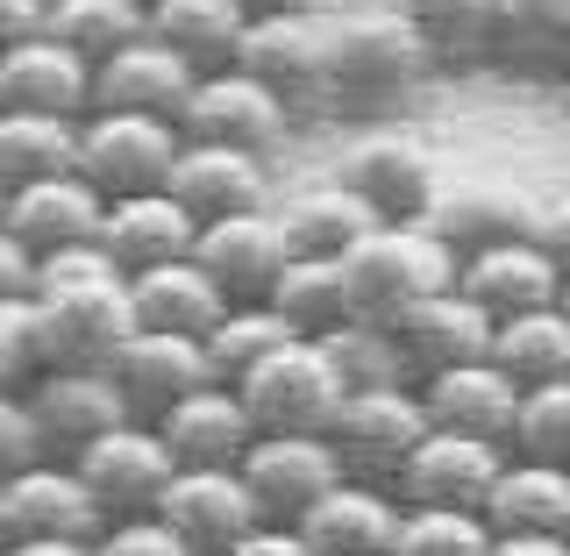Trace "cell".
Here are the masks:
<instances>
[{
	"instance_id": "obj_1",
	"label": "cell",
	"mask_w": 570,
	"mask_h": 556,
	"mask_svg": "<svg viewBox=\"0 0 570 556\" xmlns=\"http://www.w3.org/2000/svg\"><path fill=\"white\" fill-rule=\"evenodd\" d=\"M36 379L43 371H107L115 350L136 335L129 279L115 272V257L94 250H65V257L36 264V300L22 308Z\"/></svg>"
},
{
	"instance_id": "obj_2",
	"label": "cell",
	"mask_w": 570,
	"mask_h": 556,
	"mask_svg": "<svg viewBox=\"0 0 570 556\" xmlns=\"http://www.w3.org/2000/svg\"><path fill=\"white\" fill-rule=\"evenodd\" d=\"M328 29H335V71H328V107L335 115H392V107L435 71L428 43L392 8L335 14Z\"/></svg>"
},
{
	"instance_id": "obj_3",
	"label": "cell",
	"mask_w": 570,
	"mask_h": 556,
	"mask_svg": "<svg viewBox=\"0 0 570 556\" xmlns=\"http://www.w3.org/2000/svg\"><path fill=\"white\" fill-rule=\"evenodd\" d=\"M343 272H350V308H356V321H379V329H392L406 308L450 293L463 264L435 236H428L421 222H406V228H371V236L343 257Z\"/></svg>"
},
{
	"instance_id": "obj_4",
	"label": "cell",
	"mask_w": 570,
	"mask_h": 556,
	"mask_svg": "<svg viewBox=\"0 0 570 556\" xmlns=\"http://www.w3.org/2000/svg\"><path fill=\"white\" fill-rule=\"evenodd\" d=\"M435 436V421H428L421 407V386H379V392H350L343 414H335L328 442L335 457H343V478L356 486H400V471L414 464V450Z\"/></svg>"
},
{
	"instance_id": "obj_5",
	"label": "cell",
	"mask_w": 570,
	"mask_h": 556,
	"mask_svg": "<svg viewBox=\"0 0 570 556\" xmlns=\"http://www.w3.org/2000/svg\"><path fill=\"white\" fill-rule=\"evenodd\" d=\"M335 14H278V22H249L243 29V58L236 71L264 86L272 100H285V115H335L328 107V71H335Z\"/></svg>"
},
{
	"instance_id": "obj_6",
	"label": "cell",
	"mask_w": 570,
	"mask_h": 556,
	"mask_svg": "<svg viewBox=\"0 0 570 556\" xmlns=\"http://www.w3.org/2000/svg\"><path fill=\"white\" fill-rule=\"evenodd\" d=\"M186 157V136L178 121L157 115H94L79 129V178L115 201H142V193H171V172Z\"/></svg>"
},
{
	"instance_id": "obj_7",
	"label": "cell",
	"mask_w": 570,
	"mask_h": 556,
	"mask_svg": "<svg viewBox=\"0 0 570 556\" xmlns=\"http://www.w3.org/2000/svg\"><path fill=\"white\" fill-rule=\"evenodd\" d=\"M257 436H328L343 414L350 386L335 379V364L321 357V343H285L278 357H264L257 371L236 386Z\"/></svg>"
},
{
	"instance_id": "obj_8",
	"label": "cell",
	"mask_w": 570,
	"mask_h": 556,
	"mask_svg": "<svg viewBox=\"0 0 570 556\" xmlns=\"http://www.w3.org/2000/svg\"><path fill=\"white\" fill-rule=\"evenodd\" d=\"M100 535H107V514L86 492L79 464L43 457L0 486V543H100Z\"/></svg>"
},
{
	"instance_id": "obj_9",
	"label": "cell",
	"mask_w": 570,
	"mask_h": 556,
	"mask_svg": "<svg viewBox=\"0 0 570 556\" xmlns=\"http://www.w3.org/2000/svg\"><path fill=\"white\" fill-rule=\"evenodd\" d=\"M343 186L379 214L385 228H406V222H421V214L435 207L442 165H435V150H428L421 136L371 129V136H356V150L343 157Z\"/></svg>"
},
{
	"instance_id": "obj_10",
	"label": "cell",
	"mask_w": 570,
	"mask_h": 556,
	"mask_svg": "<svg viewBox=\"0 0 570 556\" xmlns=\"http://www.w3.org/2000/svg\"><path fill=\"white\" fill-rule=\"evenodd\" d=\"M71 464H79L86 492L100 499L107 528H115V521H157V507H165V492H171V478H178L165 436H157V428H142V421L100 436L94 450L71 457Z\"/></svg>"
},
{
	"instance_id": "obj_11",
	"label": "cell",
	"mask_w": 570,
	"mask_h": 556,
	"mask_svg": "<svg viewBox=\"0 0 570 556\" xmlns=\"http://www.w3.org/2000/svg\"><path fill=\"white\" fill-rule=\"evenodd\" d=\"M107 379H115L121 407H129V421L157 428V421L171 414V407H186L193 392H207V386H214V364H207V343H193V335L136 329L129 343L115 350Z\"/></svg>"
},
{
	"instance_id": "obj_12",
	"label": "cell",
	"mask_w": 570,
	"mask_h": 556,
	"mask_svg": "<svg viewBox=\"0 0 570 556\" xmlns=\"http://www.w3.org/2000/svg\"><path fill=\"white\" fill-rule=\"evenodd\" d=\"M178 136L207 143V150H243V157H272L285 136H293V115L285 100H272L249 71H214V79L193 86L186 115H178Z\"/></svg>"
},
{
	"instance_id": "obj_13",
	"label": "cell",
	"mask_w": 570,
	"mask_h": 556,
	"mask_svg": "<svg viewBox=\"0 0 570 556\" xmlns=\"http://www.w3.org/2000/svg\"><path fill=\"white\" fill-rule=\"evenodd\" d=\"M534 207L542 201H528L507 178H442V193H435V207L421 214V228L463 264V257H478V250L534 236Z\"/></svg>"
},
{
	"instance_id": "obj_14",
	"label": "cell",
	"mask_w": 570,
	"mask_h": 556,
	"mask_svg": "<svg viewBox=\"0 0 570 556\" xmlns=\"http://www.w3.org/2000/svg\"><path fill=\"white\" fill-rule=\"evenodd\" d=\"M243 486L264 521L299 528V514L314 499H328L343 486V457H335L328 436H257V450L243 457Z\"/></svg>"
},
{
	"instance_id": "obj_15",
	"label": "cell",
	"mask_w": 570,
	"mask_h": 556,
	"mask_svg": "<svg viewBox=\"0 0 570 556\" xmlns=\"http://www.w3.org/2000/svg\"><path fill=\"white\" fill-rule=\"evenodd\" d=\"M193 264L228 293V308H272V285L285 279L293 250H285L278 214H236V222H207L200 228Z\"/></svg>"
},
{
	"instance_id": "obj_16",
	"label": "cell",
	"mask_w": 570,
	"mask_h": 556,
	"mask_svg": "<svg viewBox=\"0 0 570 556\" xmlns=\"http://www.w3.org/2000/svg\"><path fill=\"white\" fill-rule=\"evenodd\" d=\"M492 329L499 321L478 308L463 285H450V293L421 300V308H406L400 321H392V343H400V364L406 379H442V371L456 364H478V357H492Z\"/></svg>"
},
{
	"instance_id": "obj_17",
	"label": "cell",
	"mask_w": 570,
	"mask_h": 556,
	"mask_svg": "<svg viewBox=\"0 0 570 556\" xmlns=\"http://www.w3.org/2000/svg\"><path fill=\"white\" fill-rule=\"evenodd\" d=\"M499 471H507V450L499 442H471V436H450V428H435V436L414 450V464L400 471V486L392 499L400 507H450V514H485V499L499 486Z\"/></svg>"
},
{
	"instance_id": "obj_18",
	"label": "cell",
	"mask_w": 570,
	"mask_h": 556,
	"mask_svg": "<svg viewBox=\"0 0 570 556\" xmlns=\"http://www.w3.org/2000/svg\"><path fill=\"white\" fill-rule=\"evenodd\" d=\"M29 414L43 428V450L50 457H86L100 436H115V428H129V407H121V392L107 371H43V379L29 386Z\"/></svg>"
},
{
	"instance_id": "obj_19",
	"label": "cell",
	"mask_w": 570,
	"mask_h": 556,
	"mask_svg": "<svg viewBox=\"0 0 570 556\" xmlns=\"http://www.w3.org/2000/svg\"><path fill=\"white\" fill-rule=\"evenodd\" d=\"M157 521L193 556H228L249 528H264V514H257V499H249L243 471H178L165 507H157Z\"/></svg>"
},
{
	"instance_id": "obj_20",
	"label": "cell",
	"mask_w": 570,
	"mask_h": 556,
	"mask_svg": "<svg viewBox=\"0 0 570 556\" xmlns=\"http://www.w3.org/2000/svg\"><path fill=\"white\" fill-rule=\"evenodd\" d=\"M157 436H165L178 471H243V457L257 450V421H249L236 386L193 392L186 407H171V414L157 421Z\"/></svg>"
},
{
	"instance_id": "obj_21",
	"label": "cell",
	"mask_w": 570,
	"mask_h": 556,
	"mask_svg": "<svg viewBox=\"0 0 570 556\" xmlns=\"http://www.w3.org/2000/svg\"><path fill=\"white\" fill-rule=\"evenodd\" d=\"M100 222H107V201L86 186L79 172L8 193V236L22 243L36 264H43V257H65V250H94L100 243Z\"/></svg>"
},
{
	"instance_id": "obj_22",
	"label": "cell",
	"mask_w": 570,
	"mask_h": 556,
	"mask_svg": "<svg viewBox=\"0 0 570 556\" xmlns=\"http://www.w3.org/2000/svg\"><path fill=\"white\" fill-rule=\"evenodd\" d=\"M421 407H428V421L450 428V436L499 442V450H507L513 421H521V386H513L492 357H478V364H456V371H442V379H421Z\"/></svg>"
},
{
	"instance_id": "obj_23",
	"label": "cell",
	"mask_w": 570,
	"mask_h": 556,
	"mask_svg": "<svg viewBox=\"0 0 570 556\" xmlns=\"http://www.w3.org/2000/svg\"><path fill=\"white\" fill-rule=\"evenodd\" d=\"M171 201L193 214V222H236V214H272V172L264 157H243V150H207V143H186L171 172Z\"/></svg>"
},
{
	"instance_id": "obj_24",
	"label": "cell",
	"mask_w": 570,
	"mask_h": 556,
	"mask_svg": "<svg viewBox=\"0 0 570 556\" xmlns=\"http://www.w3.org/2000/svg\"><path fill=\"white\" fill-rule=\"evenodd\" d=\"M0 115H58L94 121V65H79L65 43H22L0 58Z\"/></svg>"
},
{
	"instance_id": "obj_25",
	"label": "cell",
	"mask_w": 570,
	"mask_h": 556,
	"mask_svg": "<svg viewBox=\"0 0 570 556\" xmlns=\"http://www.w3.org/2000/svg\"><path fill=\"white\" fill-rule=\"evenodd\" d=\"M456 285L492 321H513V314H534V308H557V300H563V264L549 257L534 236H521V243H499V250L463 257Z\"/></svg>"
},
{
	"instance_id": "obj_26",
	"label": "cell",
	"mask_w": 570,
	"mask_h": 556,
	"mask_svg": "<svg viewBox=\"0 0 570 556\" xmlns=\"http://www.w3.org/2000/svg\"><path fill=\"white\" fill-rule=\"evenodd\" d=\"M200 86V71L186 58H171L165 43H136L121 58H107L94 71V115H157V121H178Z\"/></svg>"
},
{
	"instance_id": "obj_27",
	"label": "cell",
	"mask_w": 570,
	"mask_h": 556,
	"mask_svg": "<svg viewBox=\"0 0 570 556\" xmlns=\"http://www.w3.org/2000/svg\"><path fill=\"white\" fill-rule=\"evenodd\" d=\"M400 499H392L385 486H356V478H343L328 499H314L307 514H299V543H307L314 556H392V543H400Z\"/></svg>"
},
{
	"instance_id": "obj_28",
	"label": "cell",
	"mask_w": 570,
	"mask_h": 556,
	"mask_svg": "<svg viewBox=\"0 0 570 556\" xmlns=\"http://www.w3.org/2000/svg\"><path fill=\"white\" fill-rule=\"evenodd\" d=\"M200 243V222L171 201V193H142V201H115L100 222V250L115 257L121 279L157 272V264H186Z\"/></svg>"
},
{
	"instance_id": "obj_29",
	"label": "cell",
	"mask_w": 570,
	"mask_h": 556,
	"mask_svg": "<svg viewBox=\"0 0 570 556\" xmlns=\"http://www.w3.org/2000/svg\"><path fill=\"white\" fill-rule=\"evenodd\" d=\"M272 214H278L285 250H293V257H328V264H343L350 250L371 236V228H385L379 214H371V207L343 186V178H321V186L285 193Z\"/></svg>"
},
{
	"instance_id": "obj_30",
	"label": "cell",
	"mask_w": 570,
	"mask_h": 556,
	"mask_svg": "<svg viewBox=\"0 0 570 556\" xmlns=\"http://www.w3.org/2000/svg\"><path fill=\"white\" fill-rule=\"evenodd\" d=\"M129 308H136V329H157V335H193L207 343L228 314V293L214 285L200 264H157V272H136L129 279Z\"/></svg>"
},
{
	"instance_id": "obj_31",
	"label": "cell",
	"mask_w": 570,
	"mask_h": 556,
	"mask_svg": "<svg viewBox=\"0 0 570 556\" xmlns=\"http://www.w3.org/2000/svg\"><path fill=\"white\" fill-rule=\"evenodd\" d=\"M249 14L236 0H150V43H165L171 58H186L200 79L236 71Z\"/></svg>"
},
{
	"instance_id": "obj_32",
	"label": "cell",
	"mask_w": 570,
	"mask_h": 556,
	"mask_svg": "<svg viewBox=\"0 0 570 556\" xmlns=\"http://www.w3.org/2000/svg\"><path fill=\"white\" fill-rule=\"evenodd\" d=\"M492 65L528 79H570V0H499Z\"/></svg>"
},
{
	"instance_id": "obj_33",
	"label": "cell",
	"mask_w": 570,
	"mask_h": 556,
	"mask_svg": "<svg viewBox=\"0 0 570 556\" xmlns=\"http://www.w3.org/2000/svg\"><path fill=\"white\" fill-rule=\"evenodd\" d=\"M485 521L492 535H570V471L507 457V471L485 499Z\"/></svg>"
},
{
	"instance_id": "obj_34",
	"label": "cell",
	"mask_w": 570,
	"mask_h": 556,
	"mask_svg": "<svg viewBox=\"0 0 570 556\" xmlns=\"http://www.w3.org/2000/svg\"><path fill=\"white\" fill-rule=\"evenodd\" d=\"M406 29L428 43L435 71H471L492 65V22H499V0H392Z\"/></svg>"
},
{
	"instance_id": "obj_35",
	"label": "cell",
	"mask_w": 570,
	"mask_h": 556,
	"mask_svg": "<svg viewBox=\"0 0 570 556\" xmlns=\"http://www.w3.org/2000/svg\"><path fill=\"white\" fill-rule=\"evenodd\" d=\"M50 43H65L79 65H107L121 50L150 43V0H50Z\"/></svg>"
},
{
	"instance_id": "obj_36",
	"label": "cell",
	"mask_w": 570,
	"mask_h": 556,
	"mask_svg": "<svg viewBox=\"0 0 570 556\" xmlns=\"http://www.w3.org/2000/svg\"><path fill=\"white\" fill-rule=\"evenodd\" d=\"M79 129L86 121L58 115H0V186L22 193L43 178H71L79 172Z\"/></svg>"
},
{
	"instance_id": "obj_37",
	"label": "cell",
	"mask_w": 570,
	"mask_h": 556,
	"mask_svg": "<svg viewBox=\"0 0 570 556\" xmlns=\"http://www.w3.org/2000/svg\"><path fill=\"white\" fill-rule=\"evenodd\" d=\"M492 364L507 371L521 392L570 379V314L563 308H534V314L499 321L492 329Z\"/></svg>"
},
{
	"instance_id": "obj_38",
	"label": "cell",
	"mask_w": 570,
	"mask_h": 556,
	"mask_svg": "<svg viewBox=\"0 0 570 556\" xmlns=\"http://www.w3.org/2000/svg\"><path fill=\"white\" fill-rule=\"evenodd\" d=\"M272 308L285 314V329L307 335V343H321L328 329H343V321H356L350 308V272L328 257H293L285 264V279L272 285Z\"/></svg>"
},
{
	"instance_id": "obj_39",
	"label": "cell",
	"mask_w": 570,
	"mask_h": 556,
	"mask_svg": "<svg viewBox=\"0 0 570 556\" xmlns=\"http://www.w3.org/2000/svg\"><path fill=\"white\" fill-rule=\"evenodd\" d=\"M285 343H307V335L285 329L278 308H228L222 329L207 335V364H214V386H243L264 357H278Z\"/></svg>"
},
{
	"instance_id": "obj_40",
	"label": "cell",
	"mask_w": 570,
	"mask_h": 556,
	"mask_svg": "<svg viewBox=\"0 0 570 556\" xmlns=\"http://www.w3.org/2000/svg\"><path fill=\"white\" fill-rule=\"evenodd\" d=\"M321 357L335 364V379L350 392H379V386H414L400 364V343H392V329L379 321H343V329L321 335Z\"/></svg>"
},
{
	"instance_id": "obj_41",
	"label": "cell",
	"mask_w": 570,
	"mask_h": 556,
	"mask_svg": "<svg viewBox=\"0 0 570 556\" xmlns=\"http://www.w3.org/2000/svg\"><path fill=\"white\" fill-rule=\"evenodd\" d=\"M492 521L485 514H450V507H406L392 556H492Z\"/></svg>"
},
{
	"instance_id": "obj_42",
	"label": "cell",
	"mask_w": 570,
	"mask_h": 556,
	"mask_svg": "<svg viewBox=\"0 0 570 556\" xmlns=\"http://www.w3.org/2000/svg\"><path fill=\"white\" fill-rule=\"evenodd\" d=\"M507 457H528V464H563V471H570V379L521 392V421H513Z\"/></svg>"
},
{
	"instance_id": "obj_43",
	"label": "cell",
	"mask_w": 570,
	"mask_h": 556,
	"mask_svg": "<svg viewBox=\"0 0 570 556\" xmlns=\"http://www.w3.org/2000/svg\"><path fill=\"white\" fill-rule=\"evenodd\" d=\"M43 428L29 414V392H0V486L8 478H22L29 464H43Z\"/></svg>"
},
{
	"instance_id": "obj_44",
	"label": "cell",
	"mask_w": 570,
	"mask_h": 556,
	"mask_svg": "<svg viewBox=\"0 0 570 556\" xmlns=\"http://www.w3.org/2000/svg\"><path fill=\"white\" fill-rule=\"evenodd\" d=\"M94 556H193V549L178 543L165 521H115L94 543Z\"/></svg>"
},
{
	"instance_id": "obj_45",
	"label": "cell",
	"mask_w": 570,
	"mask_h": 556,
	"mask_svg": "<svg viewBox=\"0 0 570 556\" xmlns=\"http://www.w3.org/2000/svg\"><path fill=\"white\" fill-rule=\"evenodd\" d=\"M29 386H36V357H29L22 308H0V392H29Z\"/></svg>"
},
{
	"instance_id": "obj_46",
	"label": "cell",
	"mask_w": 570,
	"mask_h": 556,
	"mask_svg": "<svg viewBox=\"0 0 570 556\" xmlns=\"http://www.w3.org/2000/svg\"><path fill=\"white\" fill-rule=\"evenodd\" d=\"M50 29V0H0V58L22 43H43Z\"/></svg>"
},
{
	"instance_id": "obj_47",
	"label": "cell",
	"mask_w": 570,
	"mask_h": 556,
	"mask_svg": "<svg viewBox=\"0 0 570 556\" xmlns=\"http://www.w3.org/2000/svg\"><path fill=\"white\" fill-rule=\"evenodd\" d=\"M36 300V257L0 228V308H29Z\"/></svg>"
},
{
	"instance_id": "obj_48",
	"label": "cell",
	"mask_w": 570,
	"mask_h": 556,
	"mask_svg": "<svg viewBox=\"0 0 570 556\" xmlns=\"http://www.w3.org/2000/svg\"><path fill=\"white\" fill-rule=\"evenodd\" d=\"M534 243L570 272V193H549V201L534 207Z\"/></svg>"
},
{
	"instance_id": "obj_49",
	"label": "cell",
	"mask_w": 570,
	"mask_h": 556,
	"mask_svg": "<svg viewBox=\"0 0 570 556\" xmlns=\"http://www.w3.org/2000/svg\"><path fill=\"white\" fill-rule=\"evenodd\" d=\"M228 556H314L307 543H299V528H278V521H264V528H249Z\"/></svg>"
},
{
	"instance_id": "obj_50",
	"label": "cell",
	"mask_w": 570,
	"mask_h": 556,
	"mask_svg": "<svg viewBox=\"0 0 570 556\" xmlns=\"http://www.w3.org/2000/svg\"><path fill=\"white\" fill-rule=\"evenodd\" d=\"M492 556H570L563 535H499Z\"/></svg>"
},
{
	"instance_id": "obj_51",
	"label": "cell",
	"mask_w": 570,
	"mask_h": 556,
	"mask_svg": "<svg viewBox=\"0 0 570 556\" xmlns=\"http://www.w3.org/2000/svg\"><path fill=\"white\" fill-rule=\"evenodd\" d=\"M249 22H278V14H321V0H236Z\"/></svg>"
},
{
	"instance_id": "obj_52",
	"label": "cell",
	"mask_w": 570,
	"mask_h": 556,
	"mask_svg": "<svg viewBox=\"0 0 570 556\" xmlns=\"http://www.w3.org/2000/svg\"><path fill=\"white\" fill-rule=\"evenodd\" d=\"M8 556H94V543H8Z\"/></svg>"
},
{
	"instance_id": "obj_53",
	"label": "cell",
	"mask_w": 570,
	"mask_h": 556,
	"mask_svg": "<svg viewBox=\"0 0 570 556\" xmlns=\"http://www.w3.org/2000/svg\"><path fill=\"white\" fill-rule=\"evenodd\" d=\"M557 308H563V314H570V272H563V300H557Z\"/></svg>"
},
{
	"instance_id": "obj_54",
	"label": "cell",
	"mask_w": 570,
	"mask_h": 556,
	"mask_svg": "<svg viewBox=\"0 0 570 556\" xmlns=\"http://www.w3.org/2000/svg\"><path fill=\"white\" fill-rule=\"evenodd\" d=\"M0 228H8V186H0Z\"/></svg>"
},
{
	"instance_id": "obj_55",
	"label": "cell",
	"mask_w": 570,
	"mask_h": 556,
	"mask_svg": "<svg viewBox=\"0 0 570 556\" xmlns=\"http://www.w3.org/2000/svg\"><path fill=\"white\" fill-rule=\"evenodd\" d=\"M0 556H8V543H0Z\"/></svg>"
},
{
	"instance_id": "obj_56",
	"label": "cell",
	"mask_w": 570,
	"mask_h": 556,
	"mask_svg": "<svg viewBox=\"0 0 570 556\" xmlns=\"http://www.w3.org/2000/svg\"><path fill=\"white\" fill-rule=\"evenodd\" d=\"M563 543H570V535H563Z\"/></svg>"
}]
</instances>
